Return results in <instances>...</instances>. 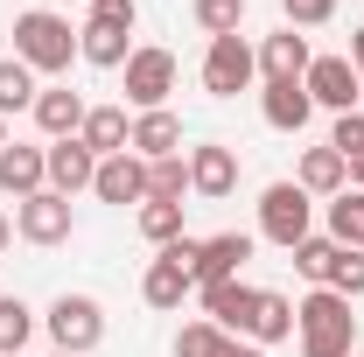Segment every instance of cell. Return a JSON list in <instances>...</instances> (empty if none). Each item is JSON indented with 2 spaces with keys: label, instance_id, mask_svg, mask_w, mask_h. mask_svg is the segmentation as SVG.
<instances>
[{
  "label": "cell",
  "instance_id": "cell-1",
  "mask_svg": "<svg viewBox=\"0 0 364 357\" xmlns=\"http://www.w3.org/2000/svg\"><path fill=\"white\" fill-rule=\"evenodd\" d=\"M294 329H301V357H350L358 343V315L336 287H316L309 302H294Z\"/></svg>",
  "mask_w": 364,
  "mask_h": 357
},
{
  "label": "cell",
  "instance_id": "cell-2",
  "mask_svg": "<svg viewBox=\"0 0 364 357\" xmlns=\"http://www.w3.org/2000/svg\"><path fill=\"white\" fill-rule=\"evenodd\" d=\"M134 21H140L134 0H91L85 28H77V56H85V63H98V70H119V63L134 56V49H127Z\"/></svg>",
  "mask_w": 364,
  "mask_h": 357
},
{
  "label": "cell",
  "instance_id": "cell-3",
  "mask_svg": "<svg viewBox=\"0 0 364 357\" xmlns=\"http://www.w3.org/2000/svg\"><path fill=\"white\" fill-rule=\"evenodd\" d=\"M14 56H21L28 70H70L77 28H70L63 14H49V7H28V14L14 21Z\"/></svg>",
  "mask_w": 364,
  "mask_h": 357
},
{
  "label": "cell",
  "instance_id": "cell-4",
  "mask_svg": "<svg viewBox=\"0 0 364 357\" xmlns=\"http://www.w3.org/2000/svg\"><path fill=\"white\" fill-rule=\"evenodd\" d=\"M196 245H203V238H189V231H182L176 245H161V252L147 260V280H140L147 309H182V294L196 287Z\"/></svg>",
  "mask_w": 364,
  "mask_h": 357
},
{
  "label": "cell",
  "instance_id": "cell-5",
  "mask_svg": "<svg viewBox=\"0 0 364 357\" xmlns=\"http://www.w3.org/2000/svg\"><path fill=\"white\" fill-rule=\"evenodd\" d=\"M43 322H49V343H56V351H70V357L98 351V336H105V309H98L91 294H56Z\"/></svg>",
  "mask_w": 364,
  "mask_h": 357
},
{
  "label": "cell",
  "instance_id": "cell-6",
  "mask_svg": "<svg viewBox=\"0 0 364 357\" xmlns=\"http://www.w3.org/2000/svg\"><path fill=\"white\" fill-rule=\"evenodd\" d=\"M309 218H316V196L301 182H273L267 196H259V231H267L273 245H287V252L309 238Z\"/></svg>",
  "mask_w": 364,
  "mask_h": 357
},
{
  "label": "cell",
  "instance_id": "cell-7",
  "mask_svg": "<svg viewBox=\"0 0 364 357\" xmlns=\"http://www.w3.org/2000/svg\"><path fill=\"white\" fill-rule=\"evenodd\" d=\"M252 78H259V56L245 49V36H218L210 56H203V91L210 98H238Z\"/></svg>",
  "mask_w": 364,
  "mask_h": 357
},
{
  "label": "cell",
  "instance_id": "cell-8",
  "mask_svg": "<svg viewBox=\"0 0 364 357\" xmlns=\"http://www.w3.org/2000/svg\"><path fill=\"white\" fill-rule=\"evenodd\" d=\"M168 91H176V56H168V49H134V56H127V105L161 112Z\"/></svg>",
  "mask_w": 364,
  "mask_h": 357
},
{
  "label": "cell",
  "instance_id": "cell-9",
  "mask_svg": "<svg viewBox=\"0 0 364 357\" xmlns=\"http://www.w3.org/2000/svg\"><path fill=\"white\" fill-rule=\"evenodd\" d=\"M14 231H21L28 245H63V238H70V196H56V189L21 196V203H14Z\"/></svg>",
  "mask_w": 364,
  "mask_h": 357
},
{
  "label": "cell",
  "instance_id": "cell-10",
  "mask_svg": "<svg viewBox=\"0 0 364 357\" xmlns=\"http://www.w3.org/2000/svg\"><path fill=\"white\" fill-rule=\"evenodd\" d=\"M301 85H309V98L329 105V112H358V98H364V78H358V63H350V56H316Z\"/></svg>",
  "mask_w": 364,
  "mask_h": 357
},
{
  "label": "cell",
  "instance_id": "cell-11",
  "mask_svg": "<svg viewBox=\"0 0 364 357\" xmlns=\"http://www.w3.org/2000/svg\"><path fill=\"white\" fill-rule=\"evenodd\" d=\"M189 189H196V196H210V203H225L231 189H238V154H231L225 140L189 147Z\"/></svg>",
  "mask_w": 364,
  "mask_h": 357
},
{
  "label": "cell",
  "instance_id": "cell-12",
  "mask_svg": "<svg viewBox=\"0 0 364 357\" xmlns=\"http://www.w3.org/2000/svg\"><path fill=\"white\" fill-rule=\"evenodd\" d=\"M245 260H252V238H245V231L203 238V245H196V287H225V280H238Z\"/></svg>",
  "mask_w": 364,
  "mask_h": 357
},
{
  "label": "cell",
  "instance_id": "cell-13",
  "mask_svg": "<svg viewBox=\"0 0 364 357\" xmlns=\"http://www.w3.org/2000/svg\"><path fill=\"white\" fill-rule=\"evenodd\" d=\"M98 203H147V161L140 154H105L98 176H91Z\"/></svg>",
  "mask_w": 364,
  "mask_h": 357
},
{
  "label": "cell",
  "instance_id": "cell-14",
  "mask_svg": "<svg viewBox=\"0 0 364 357\" xmlns=\"http://www.w3.org/2000/svg\"><path fill=\"white\" fill-rule=\"evenodd\" d=\"M0 189L21 203V196H36L49 189V147H21V140H7L0 147Z\"/></svg>",
  "mask_w": 364,
  "mask_h": 357
},
{
  "label": "cell",
  "instance_id": "cell-15",
  "mask_svg": "<svg viewBox=\"0 0 364 357\" xmlns=\"http://www.w3.org/2000/svg\"><path fill=\"white\" fill-rule=\"evenodd\" d=\"M309 36H294V28H280V36H267L259 43V70H267V85H301L309 78Z\"/></svg>",
  "mask_w": 364,
  "mask_h": 357
},
{
  "label": "cell",
  "instance_id": "cell-16",
  "mask_svg": "<svg viewBox=\"0 0 364 357\" xmlns=\"http://www.w3.org/2000/svg\"><path fill=\"white\" fill-rule=\"evenodd\" d=\"M91 176H98V154H91L77 134L49 147V189H56V196H77V189H91Z\"/></svg>",
  "mask_w": 364,
  "mask_h": 357
},
{
  "label": "cell",
  "instance_id": "cell-17",
  "mask_svg": "<svg viewBox=\"0 0 364 357\" xmlns=\"http://www.w3.org/2000/svg\"><path fill=\"white\" fill-rule=\"evenodd\" d=\"M77 140H85L98 161H105V154H127V147H134L127 105H91V112H85V127H77Z\"/></svg>",
  "mask_w": 364,
  "mask_h": 357
},
{
  "label": "cell",
  "instance_id": "cell-18",
  "mask_svg": "<svg viewBox=\"0 0 364 357\" xmlns=\"http://www.w3.org/2000/svg\"><path fill=\"white\" fill-rule=\"evenodd\" d=\"M203 309H210V322H218V329H238V336H245V329H252V309H259V287H245V280H225V287H203Z\"/></svg>",
  "mask_w": 364,
  "mask_h": 357
},
{
  "label": "cell",
  "instance_id": "cell-19",
  "mask_svg": "<svg viewBox=\"0 0 364 357\" xmlns=\"http://www.w3.org/2000/svg\"><path fill=\"white\" fill-rule=\"evenodd\" d=\"M85 98H77V91H63V85H49V91H36V127H43L49 140H70L77 134V127H85Z\"/></svg>",
  "mask_w": 364,
  "mask_h": 357
},
{
  "label": "cell",
  "instance_id": "cell-20",
  "mask_svg": "<svg viewBox=\"0 0 364 357\" xmlns=\"http://www.w3.org/2000/svg\"><path fill=\"white\" fill-rule=\"evenodd\" d=\"M134 154H140V161H168V154H182V119L168 112V105L134 119Z\"/></svg>",
  "mask_w": 364,
  "mask_h": 357
},
{
  "label": "cell",
  "instance_id": "cell-21",
  "mask_svg": "<svg viewBox=\"0 0 364 357\" xmlns=\"http://www.w3.org/2000/svg\"><path fill=\"white\" fill-rule=\"evenodd\" d=\"M259 112H267L273 134H301V127H309V112H316V98H309V85H267Z\"/></svg>",
  "mask_w": 364,
  "mask_h": 357
},
{
  "label": "cell",
  "instance_id": "cell-22",
  "mask_svg": "<svg viewBox=\"0 0 364 357\" xmlns=\"http://www.w3.org/2000/svg\"><path fill=\"white\" fill-rule=\"evenodd\" d=\"M301 189H309V196H343V189H350V161H343V154H336V147H309V154H301Z\"/></svg>",
  "mask_w": 364,
  "mask_h": 357
},
{
  "label": "cell",
  "instance_id": "cell-23",
  "mask_svg": "<svg viewBox=\"0 0 364 357\" xmlns=\"http://www.w3.org/2000/svg\"><path fill=\"white\" fill-rule=\"evenodd\" d=\"M245 336H252V343H280V336H294V302L259 287V309H252V329H245Z\"/></svg>",
  "mask_w": 364,
  "mask_h": 357
},
{
  "label": "cell",
  "instance_id": "cell-24",
  "mask_svg": "<svg viewBox=\"0 0 364 357\" xmlns=\"http://www.w3.org/2000/svg\"><path fill=\"white\" fill-rule=\"evenodd\" d=\"M329 238H336V245H350V252H364V189L329 196Z\"/></svg>",
  "mask_w": 364,
  "mask_h": 357
},
{
  "label": "cell",
  "instance_id": "cell-25",
  "mask_svg": "<svg viewBox=\"0 0 364 357\" xmlns=\"http://www.w3.org/2000/svg\"><path fill=\"white\" fill-rule=\"evenodd\" d=\"M336 260H343V245H336V238H316V231L294 245V273H301V280H316V287H329Z\"/></svg>",
  "mask_w": 364,
  "mask_h": 357
},
{
  "label": "cell",
  "instance_id": "cell-26",
  "mask_svg": "<svg viewBox=\"0 0 364 357\" xmlns=\"http://www.w3.org/2000/svg\"><path fill=\"white\" fill-rule=\"evenodd\" d=\"M21 105L36 112V70H28L21 56H7V63H0V119L21 112Z\"/></svg>",
  "mask_w": 364,
  "mask_h": 357
},
{
  "label": "cell",
  "instance_id": "cell-27",
  "mask_svg": "<svg viewBox=\"0 0 364 357\" xmlns=\"http://www.w3.org/2000/svg\"><path fill=\"white\" fill-rule=\"evenodd\" d=\"M147 196H154V203H182V196H189V161H182V154L147 161Z\"/></svg>",
  "mask_w": 364,
  "mask_h": 357
},
{
  "label": "cell",
  "instance_id": "cell-28",
  "mask_svg": "<svg viewBox=\"0 0 364 357\" xmlns=\"http://www.w3.org/2000/svg\"><path fill=\"white\" fill-rule=\"evenodd\" d=\"M140 238H147V245H176L182 238V203H154V196H147V203H140Z\"/></svg>",
  "mask_w": 364,
  "mask_h": 357
},
{
  "label": "cell",
  "instance_id": "cell-29",
  "mask_svg": "<svg viewBox=\"0 0 364 357\" xmlns=\"http://www.w3.org/2000/svg\"><path fill=\"white\" fill-rule=\"evenodd\" d=\"M225 329H218V322H210V315H203V322H182V336H176V357H225Z\"/></svg>",
  "mask_w": 364,
  "mask_h": 357
},
{
  "label": "cell",
  "instance_id": "cell-30",
  "mask_svg": "<svg viewBox=\"0 0 364 357\" xmlns=\"http://www.w3.org/2000/svg\"><path fill=\"white\" fill-rule=\"evenodd\" d=\"M238 14H245V0H196V28H210V43L238 36Z\"/></svg>",
  "mask_w": 364,
  "mask_h": 357
},
{
  "label": "cell",
  "instance_id": "cell-31",
  "mask_svg": "<svg viewBox=\"0 0 364 357\" xmlns=\"http://www.w3.org/2000/svg\"><path fill=\"white\" fill-rule=\"evenodd\" d=\"M28 329H36V315L21 309L14 294H0V351H21V343H28Z\"/></svg>",
  "mask_w": 364,
  "mask_h": 357
},
{
  "label": "cell",
  "instance_id": "cell-32",
  "mask_svg": "<svg viewBox=\"0 0 364 357\" xmlns=\"http://www.w3.org/2000/svg\"><path fill=\"white\" fill-rule=\"evenodd\" d=\"M329 147H336L343 161H358V154H364V112H336V127H329Z\"/></svg>",
  "mask_w": 364,
  "mask_h": 357
},
{
  "label": "cell",
  "instance_id": "cell-33",
  "mask_svg": "<svg viewBox=\"0 0 364 357\" xmlns=\"http://www.w3.org/2000/svg\"><path fill=\"white\" fill-rule=\"evenodd\" d=\"M329 287H336L343 302H358V294H364V252L343 245V260H336V273H329Z\"/></svg>",
  "mask_w": 364,
  "mask_h": 357
},
{
  "label": "cell",
  "instance_id": "cell-34",
  "mask_svg": "<svg viewBox=\"0 0 364 357\" xmlns=\"http://www.w3.org/2000/svg\"><path fill=\"white\" fill-rule=\"evenodd\" d=\"M336 14V0H287V28H322Z\"/></svg>",
  "mask_w": 364,
  "mask_h": 357
},
{
  "label": "cell",
  "instance_id": "cell-35",
  "mask_svg": "<svg viewBox=\"0 0 364 357\" xmlns=\"http://www.w3.org/2000/svg\"><path fill=\"white\" fill-rule=\"evenodd\" d=\"M225 357H267V351H259V343H238V336H231V343H225Z\"/></svg>",
  "mask_w": 364,
  "mask_h": 357
},
{
  "label": "cell",
  "instance_id": "cell-36",
  "mask_svg": "<svg viewBox=\"0 0 364 357\" xmlns=\"http://www.w3.org/2000/svg\"><path fill=\"white\" fill-rule=\"evenodd\" d=\"M350 63H358V78H364V28H350Z\"/></svg>",
  "mask_w": 364,
  "mask_h": 357
},
{
  "label": "cell",
  "instance_id": "cell-37",
  "mask_svg": "<svg viewBox=\"0 0 364 357\" xmlns=\"http://www.w3.org/2000/svg\"><path fill=\"white\" fill-rule=\"evenodd\" d=\"M7 245H14V218L0 211V252H7Z\"/></svg>",
  "mask_w": 364,
  "mask_h": 357
},
{
  "label": "cell",
  "instance_id": "cell-38",
  "mask_svg": "<svg viewBox=\"0 0 364 357\" xmlns=\"http://www.w3.org/2000/svg\"><path fill=\"white\" fill-rule=\"evenodd\" d=\"M350 189H364V154H358V161H350Z\"/></svg>",
  "mask_w": 364,
  "mask_h": 357
},
{
  "label": "cell",
  "instance_id": "cell-39",
  "mask_svg": "<svg viewBox=\"0 0 364 357\" xmlns=\"http://www.w3.org/2000/svg\"><path fill=\"white\" fill-rule=\"evenodd\" d=\"M0 147H7V119H0Z\"/></svg>",
  "mask_w": 364,
  "mask_h": 357
},
{
  "label": "cell",
  "instance_id": "cell-40",
  "mask_svg": "<svg viewBox=\"0 0 364 357\" xmlns=\"http://www.w3.org/2000/svg\"><path fill=\"white\" fill-rule=\"evenodd\" d=\"M49 357H70V351H49Z\"/></svg>",
  "mask_w": 364,
  "mask_h": 357
},
{
  "label": "cell",
  "instance_id": "cell-41",
  "mask_svg": "<svg viewBox=\"0 0 364 357\" xmlns=\"http://www.w3.org/2000/svg\"><path fill=\"white\" fill-rule=\"evenodd\" d=\"M0 357H21V351H0Z\"/></svg>",
  "mask_w": 364,
  "mask_h": 357
}]
</instances>
